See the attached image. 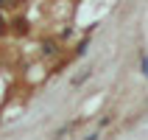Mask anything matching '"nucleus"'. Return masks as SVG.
<instances>
[{"label":"nucleus","instance_id":"obj_1","mask_svg":"<svg viewBox=\"0 0 148 140\" xmlns=\"http://www.w3.org/2000/svg\"><path fill=\"white\" fill-rule=\"evenodd\" d=\"M17 0H0V6H14Z\"/></svg>","mask_w":148,"mask_h":140},{"label":"nucleus","instance_id":"obj_2","mask_svg":"<svg viewBox=\"0 0 148 140\" xmlns=\"http://www.w3.org/2000/svg\"><path fill=\"white\" fill-rule=\"evenodd\" d=\"M3 25H6V23H3V17H0V34H3Z\"/></svg>","mask_w":148,"mask_h":140}]
</instances>
